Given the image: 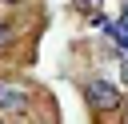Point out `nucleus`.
Returning <instances> with one entry per match:
<instances>
[{
    "label": "nucleus",
    "instance_id": "1",
    "mask_svg": "<svg viewBox=\"0 0 128 124\" xmlns=\"http://www.w3.org/2000/svg\"><path fill=\"white\" fill-rule=\"evenodd\" d=\"M0 108L4 112H24L28 108V92L12 80H0Z\"/></svg>",
    "mask_w": 128,
    "mask_h": 124
},
{
    "label": "nucleus",
    "instance_id": "2",
    "mask_svg": "<svg viewBox=\"0 0 128 124\" xmlns=\"http://www.w3.org/2000/svg\"><path fill=\"white\" fill-rule=\"evenodd\" d=\"M88 96H92V104H96L100 112H108V108H116V104H120V92H116L112 84H104V80H96V84L88 88Z\"/></svg>",
    "mask_w": 128,
    "mask_h": 124
},
{
    "label": "nucleus",
    "instance_id": "5",
    "mask_svg": "<svg viewBox=\"0 0 128 124\" xmlns=\"http://www.w3.org/2000/svg\"><path fill=\"white\" fill-rule=\"evenodd\" d=\"M4 40H8V28H4V24H0V44H4Z\"/></svg>",
    "mask_w": 128,
    "mask_h": 124
},
{
    "label": "nucleus",
    "instance_id": "6",
    "mask_svg": "<svg viewBox=\"0 0 128 124\" xmlns=\"http://www.w3.org/2000/svg\"><path fill=\"white\" fill-rule=\"evenodd\" d=\"M120 72H124V80H128V60H124V64H120Z\"/></svg>",
    "mask_w": 128,
    "mask_h": 124
},
{
    "label": "nucleus",
    "instance_id": "7",
    "mask_svg": "<svg viewBox=\"0 0 128 124\" xmlns=\"http://www.w3.org/2000/svg\"><path fill=\"white\" fill-rule=\"evenodd\" d=\"M124 124H128V108H124Z\"/></svg>",
    "mask_w": 128,
    "mask_h": 124
},
{
    "label": "nucleus",
    "instance_id": "3",
    "mask_svg": "<svg viewBox=\"0 0 128 124\" xmlns=\"http://www.w3.org/2000/svg\"><path fill=\"white\" fill-rule=\"evenodd\" d=\"M112 36H116V40H120V44L128 48V4H124V16H120V24L112 28Z\"/></svg>",
    "mask_w": 128,
    "mask_h": 124
},
{
    "label": "nucleus",
    "instance_id": "4",
    "mask_svg": "<svg viewBox=\"0 0 128 124\" xmlns=\"http://www.w3.org/2000/svg\"><path fill=\"white\" fill-rule=\"evenodd\" d=\"M80 12H100V0H72Z\"/></svg>",
    "mask_w": 128,
    "mask_h": 124
}]
</instances>
